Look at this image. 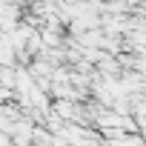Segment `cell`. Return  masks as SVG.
<instances>
[{
    "instance_id": "obj_1",
    "label": "cell",
    "mask_w": 146,
    "mask_h": 146,
    "mask_svg": "<svg viewBox=\"0 0 146 146\" xmlns=\"http://www.w3.org/2000/svg\"><path fill=\"white\" fill-rule=\"evenodd\" d=\"M12 3H15V6H20V9H29V6H35V3H37V0H12Z\"/></svg>"
}]
</instances>
